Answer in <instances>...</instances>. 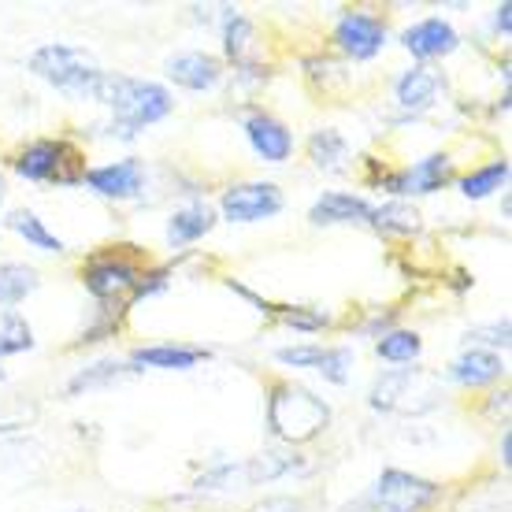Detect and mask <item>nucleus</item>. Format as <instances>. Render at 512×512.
<instances>
[{"mask_svg":"<svg viewBox=\"0 0 512 512\" xmlns=\"http://www.w3.org/2000/svg\"><path fill=\"white\" fill-rule=\"evenodd\" d=\"M138 279H141L138 264L127 260V256H97V260H90V264L82 268V282H86V290H90L93 297H101V301L134 290Z\"/></svg>","mask_w":512,"mask_h":512,"instance_id":"1a4fd4ad","label":"nucleus"},{"mask_svg":"<svg viewBox=\"0 0 512 512\" xmlns=\"http://www.w3.org/2000/svg\"><path fill=\"white\" fill-rule=\"evenodd\" d=\"M275 357H279L282 364H290V368H316L323 357V346H286V349H279Z\"/></svg>","mask_w":512,"mask_h":512,"instance_id":"c756f323","label":"nucleus"},{"mask_svg":"<svg viewBox=\"0 0 512 512\" xmlns=\"http://www.w3.org/2000/svg\"><path fill=\"white\" fill-rule=\"evenodd\" d=\"M509 12H512V4H501L498 15H494V26H498L501 34H509Z\"/></svg>","mask_w":512,"mask_h":512,"instance_id":"473e14b6","label":"nucleus"},{"mask_svg":"<svg viewBox=\"0 0 512 512\" xmlns=\"http://www.w3.org/2000/svg\"><path fill=\"white\" fill-rule=\"evenodd\" d=\"M468 342H490V346H509V323L501 320L494 327H475L468 331Z\"/></svg>","mask_w":512,"mask_h":512,"instance_id":"7c9ffc66","label":"nucleus"},{"mask_svg":"<svg viewBox=\"0 0 512 512\" xmlns=\"http://www.w3.org/2000/svg\"><path fill=\"white\" fill-rule=\"evenodd\" d=\"M34 349V331L19 312H4L0 316V357H12V353H26Z\"/></svg>","mask_w":512,"mask_h":512,"instance_id":"393cba45","label":"nucleus"},{"mask_svg":"<svg viewBox=\"0 0 512 512\" xmlns=\"http://www.w3.org/2000/svg\"><path fill=\"white\" fill-rule=\"evenodd\" d=\"M12 167L30 182H64V186L86 182V160L67 141H30L23 153L12 160Z\"/></svg>","mask_w":512,"mask_h":512,"instance_id":"39448f33","label":"nucleus"},{"mask_svg":"<svg viewBox=\"0 0 512 512\" xmlns=\"http://www.w3.org/2000/svg\"><path fill=\"white\" fill-rule=\"evenodd\" d=\"M38 271L26 264H0V308H12L38 290Z\"/></svg>","mask_w":512,"mask_h":512,"instance_id":"aec40b11","label":"nucleus"},{"mask_svg":"<svg viewBox=\"0 0 512 512\" xmlns=\"http://www.w3.org/2000/svg\"><path fill=\"white\" fill-rule=\"evenodd\" d=\"M349 368H353V349L346 346H334V349H323L320 364H316V372L334 386H346L349 383Z\"/></svg>","mask_w":512,"mask_h":512,"instance_id":"cd10ccee","label":"nucleus"},{"mask_svg":"<svg viewBox=\"0 0 512 512\" xmlns=\"http://www.w3.org/2000/svg\"><path fill=\"white\" fill-rule=\"evenodd\" d=\"M505 179H509V160H494V164L475 167L472 175H464L461 193L468 197V201H483V197H490L494 190H501Z\"/></svg>","mask_w":512,"mask_h":512,"instance_id":"412c9836","label":"nucleus"},{"mask_svg":"<svg viewBox=\"0 0 512 512\" xmlns=\"http://www.w3.org/2000/svg\"><path fill=\"white\" fill-rule=\"evenodd\" d=\"M372 227L375 231H386V234H416L420 231V212L412 205H383L372 212Z\"/></svg>","mask_w":512,"mask_h":512,"instance_id":"b1692460","label":"nucleus"},{"mask_svg":"<svg viewBox=\"0 0 512 512\" xmlns=\"http://www.w3.org/2000/svg\"><path fill=\"white\" fill-rule=\"evenodd\" d=\"M375 208L364 201V197H353V193H323L320 201L312 205L308 219L316 227H331V223H372Z\"/></svg>","mask_w":512,"mask_h":512,"instance_id":"4468645a","label":"nucleus"},{"mask_svg":"<svg viewBox=\"0 0 512 512\" xmlns=\"http://www.w3.org/2000/svg\"><path fill=\"white\" fill-rule=\"evenodd\" d=\"M30 71L45 78L49 86H56L60 93L75 97V101H86V97L97 101V90L104 82V71L97 67V60L86 56L82 49H71V45H41L30 56Z\"/></svg>","mask_w":512,"mask_h":512,"instance_id":"7ed1b4c3","label":"nucleus"},{"mask_svg":"<svg viewBox=\"0 0 512 512\" xmlns=\"http://www.w3.org/2000/svg\"><path fill=\"white\" fill-rule=\"evenodd\" d=\"M308 156L320 171H338L342 160H346V138L338 130H316L308 138Z\"/></svg>","mask_w":512,"mask_h":512,"instance_id":"5701e85b","label":"nucleus"},{"mask_svg":"<svg viewBox=\"0 0 512 512\" xmlns=\"http://www.w3.org/2000/svg\"><path fill=\"white\" fill-rule=\"evenodd\" d=\"M331 423V405L316 397L312 390L297 383H279L271 386L268 397V427L271 435L290 442V446H301V442H312L320 438Z\"/></svg>","mask_w":512,"mask_h":512,"instance_id":"f257e3e1","label":"nucleus"},{"mask_svg":"<svg viewBox=\"0 0 512 512\" xmlns=\"http://www.w3.org/2000/svg\"><path fill=\"white\" fill-rule=\"evenodd\" d=\"M141 179H145V171H141L138 160H116V164L86 171L90 190H97L101 197H134L141 190Z\"/></svg>","mask_w":512,"mask_h":512,"instance_id":"ddd939ff","label":"nucleus"},{"mask_svg":"<svg viewBox=\"0 0 512 512\" xmlns=\"http://www.w3.org/2000/svg\"><path fill=\"white\" fill-rule=\"evenodd\" d=\"M346 512H375V509H372V505H368V501H364V498H360L357 505H349Z\"/></svg>","mask_w":512,"mask_h":512,"instance_id":"f704fd0d","label":"nucleus"},{"mask_svg":"<svg viewBox=\"0 0 512 512\" xmlns=\"http://www.w3.org/2000/svg\"><path fill=\"white\" fill-rule=\"evenodd\" d=\"M401 45L412 56H420V60H435V56H449V52L461 45V38H457V30L446 19H423V23L409 26L401 34Z\"/></svg>","mask_w":512,"mask_h":512,"instance_id":"9b49d317","label":"nucleus"},{"mask_svg":"<svg viewBox=\"0 0 512 512\" xmlns=\"http://www.w3.org/2000/svg\"><path fill=\"white\" fill-rule=\"evenodd\" d=\"M208 353L190 346H149L134 353V364L141 368H164V372H190L193 364H201Z\"/></svg>","mask_w":512,"mask_h":512,"instance_id":"a211bd4d","label":"nucleus"},{"mask_svg":"<svg viewBox=\"0 0 512 512\" xmlns=\"http://www.w3.org/2000/svg\"><path fill=\"white\" fill-rule=\"evenodd\" d=\"M212 223H216V216H212V208L208 205L179 208L175 216L167 219V242L190 245V242H197V238H205V234L212 231Z\"/></svg>","mask_w":512,"mask_h":512,"instance_id":"6ab92c4d","label":"nucleus"},{"mask_svg":"<svg viewBox=\"0 0 512 512\" xmlns=\"http://www.w3.org/2000/svg\"><path fill=\"white\" fill-rule=\"evenodd\" d=\"M127 372H138V368H123V364H93V368H86V372L78 375L75 383H71V390H90V386L97 383H112V379H119V375Z\"/></svg>","mask_w":512,"mask_h":512,"instance_id":"c85d7f7f","label":"nucleus"},{"mask_svg":"<svg viewBox=\"0 0 512 512\" xmlns=\"http://www.w3.org/2000/svg\"><path fill=\"white\" fill-rule=\"evenodd\" d=\"M368 397H372V409L379 412L420 416L442 401V383H438V375L423 372V368H397V372L379 375Z\"/></svg>","mask_w":512,"mask_h":512,"instance_id":"20e7f679","label":"nucleus"},{"mask_svg":"<svg viewBox=\"0 0 512 512\" xmlns=\"http://www.w3.org/2000/svg\"><path fill=\"white\" fill-rule=\"evenodd\" d=\"M438 483L431 479H420L412 472H401V468H386L379 479H375L372 494H368V505L375 512H423L427 505L438 501Z\"/></svg>","mask_w":512,"mask_h":512,"instance_id":"423d86ee","label":"nucleus"},{"mask_svg":"<svg viewBox=\"0 0 512 512\" xmlns=\"http://www.w3.org/2000/svg\"><path fill=\"white\" fill-rule=\"evenodd\" d=\"M505 364H501L498 353H487V349H468L461 357L449 364V379L461 386H487L494 379H501Z\"/></svg>","mask_w":512,"mask_h":512,"instance_id":"dca6fc26","label":"nucleus"},{"mask_svg":"<svg viewBox=\"0 0 512 512\" xmlns=\"http://www.w3.org/2000/svg\"><path fill=\"white\" fill-rule=\"evenodd\" d=\"M0 383H4V372H0Z\"/></svg>","mask_w":512,"mask_h":512,"instance_id":"e433bc0d","label":"nucleus"},{"mask_svg":"<svg viewBox=\"0 0 512 512\" xmlns=\"http://www.w3.org/2000/svg\"><path fill=\"white\" fill-rule=\"evenodd\" d=\"M223 45H227V56H231L234 64L245 67V60H249V49H253V23H249V19H242V15L227 12Z\"/></svg>","mask_w":512,"mask_h":512,"instance_id":"bb28decb","label":"nucleus"},{"mask_svg":"<svg viewBox=\"0 0 512 512\" xmlns=\"http://www.w3.org/2000/svg\"><path fill=\"white\" fill-rule=\"evenodd\" d=\"M282 212V193L275 182H242L223 193V216L231 223H256Z\"/></svg>","mask_w":512,"mask_h":512,"instance_id":"0eeeda50","label":"nucleus"},{"mask_svg":"<svg viewBox=\"0 0 512 512\" xmlns=\"http://www.w3.org/2000/svg\"><path fill=\"white\" fill-rule=\"evenodd\" d=\"M334 41H338V49L346 52V56H353V60H372L375 52L386 45V23L379 15L349 12L334 26Z\"/></svg>","mask_w":512,"mask_h":512,"instance_id":"6e6552de","label":"nucleus"},{"mask_svg":"<svg viewBox=\"0 0 512 512\" xmlns=\"http://www.w3.org/2000/svg\"><path fill=\"white\" fill-rule=\"evenodd\" d=\"M420 349H423L420 334L412 331H390L375 342V353L383 360H390V364H409V360L420 357Z\"/></svg>","mask_w":512,"mask_h":512,"instance_id":"a878e982","label":"nucleus"},{"mask_svg":"<svg viewBox=\"0 0 512 512\" xmlns=\"http://www.w3.org/2000/svg\"><path fill=\"white\" fill-rule=\"evenodd\" d=\"M453 179V160L446 153H431L416 160L409 171H397V175H383L379 186L386 193H435Z\"/></svg>","mask_w":512,"mask_h":512,"instance_id":"9d476101","label":"nucleus"},{"mask_svg":"<svg viewBox=\"0 0 512 512\" xmlns=\"http://www.w3.org/2000/svg\"><path fill=\"white\" fill-rule=\"evenodd\" d=\"M0 197H4V182H0Z\"/></svg>","mask_w":512,"mask_h":512,"instance_id":"c9c22d12","label":"nucleus"},{"mask_svg":"<svg viewBox=\"0 0 512 512\" xmlns=\"http://www.w3.org/2000/svg\"><path fill=\"white\" fill-rule=\"evenodd\" d=\"M509 449H512V435L505 431V435H501V464H505V468H509Z\"/></svg>","mask_w":512,"mask_h":512,"instance_id":"72a5a7b5","label":"nucleus"},{"mask_svg":"<svg viewBox=\"0 0 512 512\" xmlns=\"http://www.w3.org/2000/svg\"><path fill=\"white\" fill-rule=\"evenodd\" d=\"M97 101L112 108L119 130L123 134H138V130L153 127L171 112V93L156 82H141V78H123V75H104Z\"/></svg>","mask_w":512,"mask_h":512,"instance_id":"f03ea898","label":"nucleus"},{"mask_svg":"<svg viewBox=\"0 0 512 512\" xmlns=\"http://www.w3.org/2000/svg\"><path fill=\"white\" fill-rule=\"evenodd\" d=\"M8 227H12L19 238H26L30 245H38V249H45V253H64V242L56 238V234L41 223L34 212H26V208H19V212H12L8 216Z\"/></svg>","mask_w":512,"mask_h":512,"instance_id":"4be33fe9","label":"nucleus"},{"mask_svg":"<svg viewBox=\"0 0 512 512\" xmlns=\"http://www.w3.org/2000/svg\"><path fill=\"white\" fill-rule=\"evenodd\" d=\"M245 134H249L253 149L264 156L268 164H282V160H290V153H294V138H290V130L282 127L279 119L249 116L245 119Z\"/></svg>","mask_w":512,"mask_h":512,"instance_id":"2eb2a0df","label":"nucleus"},{"mask_svg":"<svg viewBox=\"0 0 512 512\" xmlns=\"http://www.w3.org/2000/svg\"><path fill=\"white\" fill-rule=\"evenodd\" d=\"M249 512H305V505L297 498H268L260 501V505H253Z\"/></svg>","mask_w":512,"mask_h":512,"instance_id":"2f4dec72","label":"nucleus"},{"mask_svg":"<svg viewBox=\"0 0 512 512\" xmlns=\"http://www.w3.org/2000/svg\"><path fill=\"white\" fill-rule=\"evenodd\" d=\"M435 93H438V75L435 71H427V67H412V71H405L394 86L397 104L409 108V112H423L427 104L435 101Z\"/></svg>","mask_w":512,"mask_h":512,"instance_id":"f3484780","label":"nucleus"},{"mask_svg":"<svg viewBox=\"0 0 512 512\" xmlns=\"http://www.w3.org/2000/svg\"><path fill=\"white\" fill-rule=\"evenodd\" d=\"M167 78L182 90H212L219 82V60L208 52H182L175 60H167Z\"/></svg>","mask_w":512,"mask_h":512,"instance_id":"f8f14e48","label":"nucleus"}]
</instances>
